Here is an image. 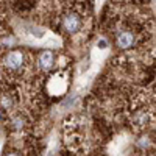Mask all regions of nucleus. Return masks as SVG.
Masks as SVG:
<instances>
[{
    "label": "nucleus",
    "mask_w": 156,
    "mask_h": 156,
    "mask_svg": "<svg viewBox=\"0 0 156 156\" xmlns=\"http://www.w3.org/2000/svg\"><path fill=\"white\" fill-rule=\"evenodd\" d=\"M14 34L19 39V44H23L27 47H37V48H58L62 45V39L59 34L53 33L51 30L41 27L37 23L23 20V19H14L11 22Z\"/></svg>",
    "instance_id": "f257e3e1"
},
{
    "label": "nucleus",
    "mask_w": 156,
    "mask_h": 156,
    "mask_svg": "<svg viewBox=\"0 0 156 156\" xmlns=\"http://www.w3.org/2000/svg\"><path fill=\"white\" fill-rule=\"evenodd\" d=\"M84 14L80 9H70L61 17V28L69 36L80 34L84 28Z\"/></svg>",
    "instance_id": "7ed1b4c3"
},
{
    "label": "nucleus",
    "mask_w": 156,
    "mask_h": 156,
    "mask_svg": "<svg viewBox=\"0 0 156 156\" xmlns=\"http://www.w3.org/2000/svg\"><path fill=\"white\" fill-rule=\"evenodd\" d=\"M47 92L51 97H59L62 94H66V90L69 87V76L66 72H55L48 76L47 80Z\"/></svg>",
    "instance_id": "20e7f679"
},
{
    "label": "nucleus",
    "mask_w": 156,
    "mask_h": 156,
    "mask_svg": "<svg viewBox=\"0 0 156 156\" xmlns=\"http://www.w3.org/2000/svg\"><path fill=\"white\" fill-rule=\"evenodd\" d=\"M103 2H105V0H95V6H97V9L103 5Z\"/></svg>",
    "instance_id": "6e6552de"
},
{
    "label": "nucleus",
    "mask_w": 156,
    "mask_h": 156,
    "mask_svg": "<svg viewBox=\"0 0 156 156\" xmlns=\"http://www.w3.org/2000/svg\"><path fill=\"white\" fill-rule=\"evenodd\" d=\"M0 48H2V44H0Z\"/></svg>",
    "instance_id": "1a4fd4ad"
},
{
    "label": "nucleus",
    "mask_w": 156,
    "mask_h": 156,
    "mask_svg": "<svg viewBox=\"0 0 156 156\" xmlns=\"http://www.w3.org/2000/svg\"><path fill=\"white\" fill-rule=\"evenodd\" d=\"M55 66V55L51 50H44L41 55L37 56V67L42 72H50Z\"/></svg>",
    "instance_id": "39448f33"
},
{
    "label": "nucleus",
    "mask_w": 156,
    "mask_h": 156,
    "mask_svg": "<svg viewBox=\"0 0 156 156\" xmlns=\"http://www.w3.org/2000/svg\"><path fill=\"white\" fill-rule=\"evenodd\" d=\"M0 67H2L5 73H9V75L22 73L25 67H27V55L22 50H9L3 56L2 62H0Z\"/></svg>",
    "instance_id": "f03ea898"
},
{
    "label": "nucleus",
    "mask_w": 156,
    "mask_h": 156,
    "mask_svg": "<svg viewBox=\"0 0 156 156\" xmlns=\"http://www.w3.org/2000/svg\"><path fill=\"white\" fill-rule=\"evenodd\" d=\"M0 44H2V47H14L16 44H19V39L16 37V34H5L0 37Z\"/></svg>",
    "instance_id": "423d86ee"
},
{
    "label": "nucleus",
    "mask_w": 156,
    "mask_h": 156,
    "mask_svg": "<svg viewBox=\"0 0 156 156\" xmlns=\"http://www.w3.org/2000/svg\"><path fill=\"white\" fill-rule=\"evenodd\" d=\"M5 156H22V154H20L19 151H14V150H12V151H8Z\"/></svg>",
    "instance_id": "0eeeda50"
}]
</instances>
